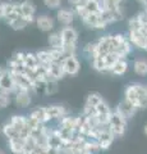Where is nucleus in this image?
Segmentation results:
<instances>
[{
	"label": "nucleus",
	"instance_id": "obj_1",
	"mask_svg": "<svg viewBox=\"0 0 147 154\" xmlns=\"http://www.w3.org/2000/svg\"><path fill=\"white\" fill-rule=\"evenodd\" d=\"M97 12H101V5L98 0H83L79 5L74 7V13L81 19H83L90 13H97Z\"/></svg>",
	"mask_w": 147,
	"mask_h": 154
},
{
	"label": "nucleus",
	"instance_id": "obj_2",
	"mask_svg": "<svg viewBox=\"0 0 147 154\" xmlns=\"http://www.w3.org/2000/svg\"><path fill=\"white\" fill-rule=\"evenodd\" d=\"M109 128L110 131L113 132V135L115 137H120L125 134V130H127V119L123 117L122 114H119L116 110L113 112L111 116V119H110V123H109Z\"/></svg>",
	"mask_w": 147,
	"mask_h": 154
},
{
	"label": "nucleus",
	"instance_id": "obj_3",
	"mask_svg": "<svg viewBox=\"0 0 147 154\" xmlns=\"http://www.w3.org/2000/svg\"><path fill=\"white\" fill-rule=\"evenodd\" d=\"M114 137L115 136L113 135V132L110 131V128H109L107 126H102L100 130H98L96 140L98 143V145H100L101 150H107V149L111 146V144L114 141Z\"/></svg>",
	"mask_w": 147,
	"mask_h": 154
},
{
	"label": "nucleus",
	"instance_id": "obj_4",
	"mask_svg": "<svg viewBox=\"0 0 147 154\" xmlns=\"http://www.w3.org/2000/svg\"><path fill=\"white\" fill-rule=\"evenodd\" d=\"M111 116H113L111 108L109 107L106 102H102L96 107V118L101 126H109Z\"/></svg>",
	"mask_w": 147,
	"mask_h": 154
},
{
	"label": "nucleus",
	"instance_id": "obj_5",
	"mask_svg": "<svg viewBox=\"0 0 147 154\" xmlns=\"http://www.w3.org/2000/svg\"><path fill=\"white\" fill-rule=\"evenodd\" d=\"M96 44H97V54H96V57H102L104 58L105 55L110 54V53H115V49H114V45L111 42V35L102 36L100 40L96 42Z\"/></svg>",
	"mask_w": 147,
	"mask_h": 154
},
{
	"label": "nucleus",
	"instance_id": "obj_6",
	"mask_svg": "<svg viewBox=\"0 0 147 154\" xmlns=\"http://www.w3.org/2000/svg\"><path fill=\"white\" fill-rule=\"evenodd\" d=\"M17 90V84L14 81L13 75L7 69V72L0 77V91L7 94H14Z\"/></svg>",
	"mask_w": 147,
	"mask_h": 154
},
{
	"label": "nucleus",
	"instance_id": "obj_7",
	"mask_svg": "<svg viewBox=\"0 0 147 154\" xmlns=\"http://www.w3.org/2000/svg\"><path fill=\"white\" fill-rule=\"evenodd\" d=\"M82 22L84 23L86 26L95 28V30H104L106 27V23L104 22L102 16H101V12H97V13H90L88 16H86Z\"/></svg>",
	"mask_w": 147,
	"mask_h": 154
},
{
	"label": "nucleus",
	"instance_id": "obj_8",
	"mask_svg": "<svg viewBox=\"0 0 147 154\" xmlns=\"http://www.w3.org/2000/svg\"><path fill=\"white\" fill-rule=\"evenodd\" d=\"M61 66H63V68H64L65 75H69V76H75L81 68L79 60L75 58V55H70V57L64 58V59L61 60Z\"/></svg>",
	"mask_w": 147,
	"mask_h": 154
},
{
	"label": "nucleus",
	"instance_id": "obj_9",
	"mask_svg": "<svg viewBox=\"0 0 147 154\" xmlns=\"http://www.w3.org/2000/svg\"><path fill=\"white\" fill-rule=\"evenodd\" d=\"M115 110H116V112L119 113V114H122L125 119H128V118H132V117H133V116L137 113L138 108H137L133 103H131L129 100L124 99V100H122V102L116 105Z\"/></svg>",
	"mask_w": 147,
	"mask_h": 154
},
{
	"label": "nucleus",
	"instance_id": "obj_10",
	"mask_svg": "<svg viewBox=\"0 0 147 154\" xmlns=\"http://www.w3.org/2000/svg\"><path fill=\"white\" fill-rule=\"evenodd\" d=\"M46 110L50 119H61L65 116H68L67 108L61 104H51L49 107H46Z\"/></svg>",
	"mask_w": 147,
	"mask_h": 154
},
{
	"label": "nucleus",
	"instance_id": "obj_11",
	"mask_svg": "<svg viewBox=\"0 0 147 154\" xmlns=\"http://www.w3.org/2000/svg\"><path fill=\"white\" fill-rule=\"evenodd\" d=\"M60 36L63 38L64 44H77L78 40V32L70 26H65L61 28Z\"/></svg>",
	"mask_w": 147,
	"mask_h": 154
},
{
	"label": "nucleus",
	"instance_id": "obj_12",
	"mask_svg": "<svg viewBox=\"0 0 147 154\" xmlns=\"http://www.w3.org/2000/svg\"><path fill=\"white\" fill-rule=\"evenodd\" d=\"M16 104L21 108H27L31 104V95H30V90H17L16 91Z\"/></svg>",
	"mask_w": 147,
	"mask_h": 154
},
{
	"label": "nucleus",
	"instance_id": "obj_13",
	"mask_svg": "<svg viewBox=\"0 0 147 154\" xmlns=\"http://www.w3.org/2000/svg\"><path fill=\"white\" fill-rule=\"evenodd\" d=\"M128 38H129L131 44L138 48V49L146 50V37L142 35L140 31H129L128 33Z\"/></svg>",
	"mask_w": 147,
	"mask_h": 154
},
{
	"label": "nucleus",
	"instance_id": "obj_14",
	"mask_svg": "<svg viewBox=\"0 0 147 154\" xmlns=\"http://www.w3.org/2000/svg\"><path fill=\"white\" fill-rule=\"evenodd\" d=\"M56 19L61 25L68 26L74 19V11H70V9H67V8H60L58 13H56Z\"/></svg>",
	"mask_w": 147,
	"mask_h": 154
},
{
	"label": "nucleus",
	"instance_id": "obj_15",
	"mask_svg": "<svg viewBox=\"0 0 147 154\" xmlns=\"http://www.w3.org/2000/svg\"><path fill=\"white\" fill-rule=\"evenodd\" d=\"M137 95H138V108L146 109L147 108V86L142 84H133Z\"/></svg>",
	"mask_w": 147,
	"mask_h": 154
},
{
	"label": "nucleus",
	"instance_id": "obj_16",
	"mask_svg": "<svg viewBox=\"0 0 147 154\" xmlns=\"http://www.w3.org/2000/svg\"><path fill=\"white\" fill-rule=\"evenodd\" d=\"M36 25L44 32H49L54 28V21L51 17L47 16H40L39 18H36Z\"/></svg>",
	"mask_w": 147,
	"mask_h": 154
},
{
	"label": "nucleus",
	"instance_id": "obj_17",
	"mask_svg": "<svg viewBox=\"0 0 147 154\" xmlns=\"http://www.w3.org/2000/svg\"><path fill=\"white\" fill-rule=\"evenodd\" d=\"M47 69H49V73L53 76L56 81H60L65 76V72H64L63 66H61V62H53V63L47 67Z\"/></svg>",
	"mask_w": 147,
	"mask_h": 154
},
{
	"label": "nucleus",
	"instance_id": "obj_18",
	"mask_svg": "<svg viewBox=\"0 0 147 154\" xmlns=\"http://www.w3.org/2000/svg\"><path fill=\"white\" fill-rule=\"evenodd\" d=\"M9 149L13 154H23L25 153V139L17 137V139H10L8 140Z\"/></svg>",
	"mask_w": 147,
	"mask_h": 154
},
{
	"label": "nucleus",
	"instance_id": "obj_19",
	"mask_svg": "<svg viewBox=\"0 0 147 154\" xmlns=\"http://www.w3.org/2000/svg\"><path fill=\"white\" fill-rule=\"evenodd\" d=\"M10 122L13 125V127L17 130L18 132H21L27 127V117L26 116H22V114H16V116H13V117L10 118Z\"/></svg>",
	"mask_w": 147,
	"mask_h": 154
},
{
	"label": "nucleus",
	"instance_id": "obj_20",
	"mask_svg": "<svg viewBox=\"0 0 147 154\" xmlns=\"http://www.w3.org/2000/svg\"><path fill=\"white\" fill-rule=\"evenodd\" d=\"M77 121H78V117H73V116H65V117L59 119V126L58 127L74 131L75 126H77Z\"/></svg>",
	"mask_w": 147,
	"mask_h": 154
},
{
	"label": "nucleus",
	"instance_id": "obj_21",
	"mask_svg": "<svg viewBox=\"0 0 147 154\" xmlns=\"http://www.w3.org/2000/svg\"><path fill=\"white\" fill-rule=\"evenodd\" d=\"M34 17H18L17 19H14L13 22H10L9 23V26H10L13 30H16V31H19V30H23L26 26H28L31 22H34Z\"/></svg>",
	"mask_w": 147,
	"mask_h": 154
},
{
	"label": "nucleus",
	"instance_id": "obj_22",
	"mask_svg": "<svg viewBox=\"0 0 147 154\" xmlns=\"http://www.w3.org/2000/svg\"><path fill=\"white\" fill-rule=\"evenodd\" d=\"M127 69H128V62H127V59H123V58H120L119 60L115 62V64L111 67L109 72L113 73V75H115V76H122V75L125 73Z\"/></svg>",
	"mask_w": 147,
	"mask_h": 154
},
{
	"label": "nucleus",
	"instance_id": "obj_23",
	"mask_svg": "<svg viewBox=\"0 0 147 154\" xmlns=\"http://www.w3.org/2000/svg\"><path fill=\"white\" fill-rule=\"evenodd\" d=\"M31 116L34 118H36L39 122H41L42 125H45L46 122L51 121L49 114H47V110H46V107H37L35 110L31 112Z\"/></svg>",
	"mask_w": 147,
	"mask_h": 154
},
{
	"label": "nucleus",
	"instance_id": "obj_24",
	"mask_svg": "<svg viewBox=\"0 0 147 154\" xmlns=\"http://www.w3.org/2000/svg\"><path fill=\"white\" fill-rule=\"evenodd\" d=\"M36 57H37V59H39V63L41 66L49 67L54 62L53 57H51L50 50H40V51H37L36 53Z\"/></svg>",
	"mask_w": 147,
	"mask_h": 154
},
{
	"label": "nucleus",
	"instance_id": "obj_25",
	"mask_svg": "<svg viewBox=\"0 0 147 154\" xmlns=\"http://www.w3.org/2000/svg\"><path fill=\"white\" fill-rule=\"evenodd\" d=\"M21 9H22V16L23 17H34V14L36 12V7L31 0H25L21 3Z\"/></svg>",
	"mask_w": 147,
	"mask_h": 154
},
{
	"label": "nucleus",
	"instance_id": "obj_26",
	"mask_svg": "<svg viewBox=\"0 0 147 154\" xmlns=\"http://www.w3.org/2000/svg\"><path fill=\"white\" fill-rule=\"evenodd\" d=\"M49 45L50 49H61L64 45L63 38L60 36V32H53L49 35Z\"/></svg>",
	"mask_w": 147,
	"mask_h": 154
},
{
	"label": "nucleus",
	"instance_id": "obj_27",
	"mask_svg": "<svg viewBox=\"0 0 147 154\" xmlns=\"http://www.w3.org/2000/svg\"><path fill=\"white\" fill-rule=\"evenodd\" d=\"M102 102H104V99L98 93H91V94H88V96H87L86 103H84V107L96 108L97 105L100 103H102Z\"/></svg>",
	"mask_w": 147,
	"mask_h": 154
},
{
	"label": "nucleus",
	"instance_id": "obj_28",
	"mask_svg": "<svg viewBox=\"0 0 147 154\" xmlns=\"http://www.w3.org/2000/svg\"><path fill=\"white\" fill-rule=\"evenodd\" d=\"M1 131H3V134H4V135H5V137L8 139V140H10V139L21 137L19 132H18L17 130L13 127V125H12L10 122L4 123V125H3V127H1Z\"/></svg>",
	"mask_w": 147,
	"mask_h": 154
},
{
	"label": "nucleus",
	"instance_id": "obj_29",
	"mask_svg": "<svg viewBox=\"0 0 147 154\" xmlns=\"http://www.w3.org/2000/svg\"><path fill=\"white\" fill-rule=\"evenodd\" d=\"M133 69L138 76H147V60L143 58L136 59L133 63Z\"/></svg>",
	"mask_w": 147,
	"mask_h": 154
},
{
	"label": "nucleus",
	"instance_id": "obj_30",
	"mask_svg": "<svg viewBox=\"0 0 147 154\" xmlns=\"http://www.w3.org/2000/svg\"><path fill=\"white\" fill-rule=\"evenodd\" d=\"M40 66L39 59L36 57V53H26V59H25V67L26 69H36Z\"/></svg>",
	"mask_w": 147,
	"mask_h": 154
},
{
	"label": "nucleus",
	"instance_id": "obj_31",
	"mask_svg": "<svg viewBox=\"0 0 147 154\" xmlns=\"http://www.w3.org/2000/svg\"><path fill=\"white\" fill-rule=\"evenodd\" d=\"M131 51H132V44H131V41H129V38H125L124 41H123V44L118 48L116 49V54L119 55L120 58H123V59H125L127 55L128 54H131Z\"/></svg>",
	"mask_w": 147,
	"mask_h": 154
},
{
	"label": "nucleus",
	"instance_id": "obj_32",
	"mask_svg": "<svg viewBox=\"0 0 147 154\" xmlns=\"http://www.w3.org/2000/svg\"><path fill=\"white\" fill-rule=\"evenodd\" d=\"M92 67L93 69H96L98 72H109L107 66L105 63V59L102 57H96L92 59Z\"/></svg>",
	"mask_w": 147,
	"mask_h": 154
},
{
	"label": "nucleus",
	"instance_id": "obj_33",
	"mask_svg": "<svg viewBox=\"0 0 147 154\" xmlns=\"http://www.w3.org/2000/svg\"><path fill=\"white\" fill-rule=\"evenodd\" d=\"M31 90L34 91L35 94H46V81H39L36 80L32 82V88Z\"/></svg>",
	"mask_w": 147,
	"mask_h": 154
},
{
	"label": "nucleus",
	"instance_id": "obj_34",
	"mask_svg": "<svg viewBox=\"0 0 147 154\" xmlns=\"http://www.w3.org/2000/svg\"><path fill=\"white\" fill-rule=\"evenodd\" d=\"M83 53L87 57H91L93 59V58L96 57V54H97V44H96V42H88V44L84 45Z\"/></svg>",
	"mask_w": 147,
	"mask_h": 154
},
{
	"label": "nucleus",
	"instance_id": "obj_35",
	"mask_svg": "<svg viewBox=\"0 0 147 154\" xmlns=\"http://www.w3.org/2000/svg\"><path fill=\"white\" fill-rule=\"evenodd\" d=\"M104 59H105V63H106V66H107V69L110 71L111 67L115 64V62L120 59V57L116 53H110V54H107V55L104 57Z\"/></svg>",
	"mask_w": 147,
	"mask_h": 154
},
{
	"label": "nucleus",
	"instance_id": "obj_36",
	"mask_svg": "<svg viewBox=\"0 0 147 154\" xmlns=\"http://www.w3.org/2000/svg\"><path fill=\"white\" fill-rule=\"evenodd\" d=\"M63 54H64V58L67 57H70V55H74L75 54V50H77V44H64L63 48Z\"/></svg>",
	"mask_w": 147,
	"mask_h": 154
},
{
	"label": "nucleus",
	"instance_id": "obj_37",
	"mask_svg": "<svg viewBox=\"0 0 147 154\" xmlns=\"http://www.w3.org/2000/svg\"><path fill=\"white\" fill-rule=\"evenodd\" d=\"M58 81L56 80H51V81H46V94L47 95H54L55 93H58Z\"/></svg>",
	"mask_w": 147,
	"mask_h": 154
},
{
	"label": "nucleus",
	"instance_id": "obj_38",
	"mask_svg": "<svg viewBox=\"0 0 147 154\" xmlns=\"http://www.w3.org/2000/svg\"><path fill=\"white\" fill-rule=\"evenodd\" d=\"M128 27H129V31H141L142 25H141L140 19L137 18V16L128 21Z\"/></svg>",
	"mask_w": 147,
	"mask_h": 154
},
{
	"label": "nucleus",
	"instance_id": "obj_39",
	"mask_svg": "<svg viewBox=\"0 0 147 154\" xmlns=\"http://www.w3.org/2000/svg\"><path fill=\"white\" fill-rule=\"evenodd\" d=\"M9 104H10V94L1 93V91H0V109L7 108Z\"/></svg>",
	"mask_w": 147,
	"mask_h": 154
},
{
	"label": "nucleus",
	"instance_id": "obj_40",
	"mask_svg": "<svg viewBox=\"0 0 147 154\" xmlns=\"http://www.w3.org/2000/svg\"><path fill=\"white\" fill-rule=\"evenodd\" d=\"M12 59H13L14 62H17V63H19V64H22V66H25L26 53H23V51H17L16 54L12 57Z\"/></svg>",
	"mask_w": 147,
	"mask_h": 154
},
{
	"label": "nucleus",
	"instance_id": "obj_41",
	"mask_svg": "<svg viewBox=\"0 0 147 154\" xmlns=\"http://www.w3.org/2000/svg\"><path fill=\"white\" fill-rule=\"evenodd\" d=\"M44 4L49 9H58L61 5V0H44Z\"/></svg>",
	"mask_w": 147,
	"mask_h": 154
},
{
	"label": "nucleus",
	"instance_id": "obj_42",
	"mask_svg": "<svg viewBox=\"0 0 147 154\" xmlns=\"http://www.w3.org/2000/svg\"><path fill=\"white\" fill-rule=\"evenodd\" d=\"M137 18L140 19V22H141L142 26H147V11H146V9L137 14Z\"/></svg>",
	"mask_w": 147,
	"mask_h": 154
},
{
	"label": "nucleus",
	"instance_id": "obj_43",
	"mask_svg": "<svg viewBox=\"0 0 147 154\" xmlns=\"http://www.w3.org/2000/svg\"><path fill=\"white\" fill-rule=\"evenodd\" d=\"M67 2L70 4V5H73V7H77V5H79V4L83 2V0H67Z\"/></svg>",
	"mask_w": 147,
	"mask_h": 154
},
{
	"label": "nucleus",
	"instance_id": "obj_44",
	"mask_svg": "<svg viewBox=\"0 0 147 154\" xmlns=\"http://www.w3.org/2000/svg\"><path fill=\"white\" fill-rule=\"evenodd\" d=\"M0 18H4V7H3V3H0Z\"/></svg>",
	"mask_w": 147,
	"mask_h": 154
},
{
	"label": "nucleus",
	"instance_id": "obj_45",
	"mask_svg": "<svg viewBox=\"0 0 147 154\" xmlns=\"http://www.w3.org/2000/svg\"><path fill=\"white\" fill-rule=\"evenodd\" d=\"M23 154H39V149H35V150H32V152H27Z\"/></svg>",
	"mask_w": 147,
	"mask_h": 154
},
{
	"label": "nucleus",
	"instance_id": "obj_46",
	"mask_svg": "<svg viewBox=\"0 0 147 154\" xmlns=\"http://www.w3.org/2000/svg\"><path fill=\"white\" fill-rule=\"evenodd\" d=\"M5 72H7V69H5V68H3V67H0V77H1L4 73H5Z\"/></svg>",
	"mask_w": 147,
	"mask_h": 154
},
{
	"label": "nucleus",
	"instance_id": "obj_47",
	"mask_svg": "<svg viewBox=\"0 0 147 154\" xmlns=\"http://www.w3.org/2000/svg\"><path fill=\"white\" fill-rule=\"evenodd\" d=\"M142 4H143V5H145V9H147V0H145V2L142 3Z\"/></svg>",
	"mask_w": 147,
	"mask_h": 154
},
{
	"label": "nucleus",
	"instance_id": "obj_48",
	"mask_svg": "<svg viewBox=\"0 0 147 154\" xmlns=\"http://www.w3.org/2000/svg\"><path fill=\"white\" fill-rule=\"evenodd\" d=\"M143 131H145V135H146V136H147V125H146V126H145V128H143Z\"/></svg>",
	"mask_w": 147,
	"mask_h": 154
},
{
	"label": "nucleus",
	"instance_id": "obj_49",
	"mask_svg": "<svg viewBox=\"0 0 147 154\" xmlns=\"http://www.w3.org/2000/svg\"><path fill=\"white\" fill-rule=\"evenodd\" d=\"M83 154H93V153H90V152H84Z\"/></svg>",
	"mask_w": 147,
	"mask_h": 154
},
{
	"label": "nucleus",
	"instance_id": "obj_50",
	"mask_svg": "<svg viewBox=\"0 0 147 154\" xmlns=\"http://www.w3.org/2000/svg\"><path fill=\"white\" fill-rule=\"evenodd\" d=\"M0 154H4V152L1 150V149H0Z\"/></svg>",
	"mask_w": 147,
	"mask_h": 154
},
{
	"label": "nucleus",
	"instance_id": "obj_51",
	"mask_svg": "<svg viewBox=\"0 0 147 154\" xmlns=\"http://www.w3.org/2000/svg\"><path fill=\"white\" fill-rule=\"evenodd\" d=\"M3 134V131H1V127H0V135H1Z\"/></svg>",
	"mask_w": 147,
	"mask_h": 154
},
{
	"label": "nucleus",
	"instance_id": "obj_52",
	"mask_svg": "<svg viewBox=\"0 0 147 154\" xmlns=\"http://www.w3.org/2000/svg\"><path fill=\"white\" fill-rule=\"evenodd\" d=\"M146 50H147V38H146Z\"/></svg>",
	"mask_w": 147,
	"mask_h": 154
},
{
	"label": "nucleus",
	"instance_id": "obj_53",
	"mask_svg": "<svg viewBox=\"0 0 147 154\" xmlns=\"http://www.w3.org/2000/svg\"><path fill=\"white\" fill-rule=\"evenodd\" d=\"M138 2H141V3H143V2H145V0H138Z\"/></svg>",
	"mask_w": 147,
	"mask_h": 154
},
{
	"label": "nucleus",
	"instance_id": "obj_54",
	"mask_svg": "<svg viewBox=\"0 0 147 154\" xmlns=\"http://www.w3.org/2000/svg\"><path fill=\"white\" fill-rule=\"evenodd\" d=\"M146 11H147V9H146Z\"/></svg>",
	"mask_w": 147,
	"mask_h": 154
}]
</instances>
